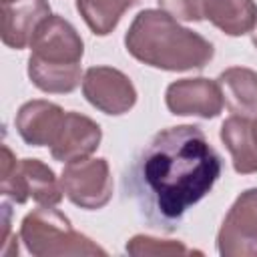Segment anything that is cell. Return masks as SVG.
Returning <instances> with one entry per match:
<instances>
[{"instance_id": "21", "label": "cell", "mask_w": 257, "mask_h": 257, "mask_svg": "<svg viewBox=\"0 0 257 257\" xmlns=\"http://www.w3.org/2000/svg\"><path fill=\"white\" fill-rule=\"evenodd\" d=\"M251 40H253V44H255V48H257V22H255V26H253V30H251Z\"/></svg>"}, {"instance_id": "1", "label": "cell", "mask_w": 257, "mask_h": 257, "mask_svg": "<svg viewBox=\"0 0 257 257\" xmlns=\"http://www.w3.org/2000/svg\"><path fill=\"white\" fill-rule=\"evenodd\" d=\"M223 171L219 153L197 124L159 131L137 155L128 175L143 215L165 231H175L183 215L199 203Z\"/></svg>"}, {"instance_id": "19", "label": "cell", "mask_w": 257, "mask_h": 257, "mask_svg": "<svg viewBox=\"0 0 257 257\" xmlns=\"http://www.w3.org/2000/svg\"><path fill=\"white\" fill-rule=\"evenodd\" d=\"M157 2L161 10L169 12L177 20H185V22L205 20L207 0H157Z\"/></svg>"}, {"instance_id": "9", "label": "cell", "mask_w": 257, "mask_h": 257, "mask_svg": "<svg viewBox=\"0 0 257 257\" xmlns=\"http://www.w3.org/2000/svg\"><path fill=\"white\" fill-rule=\"evenodd\" d=\"M167 108L179 116L215 118L223 110V92L217 80L211 78H181L167 86Z\"/></svg>"}, {"instance_id": "14", "label": "cell", "mask_w": 257, "mask_h": 257, "mask_svg": "<svg viewBox=\"0 0 257 257\" xmlns=\"http://www.w3.org/2000/svg\"><path fill=\"white\" fill-rule=\"evenodd\" d=\"M223 145L227 147L233 169L239 175H251L257 173V149L251 139V120L249 116L231 114L223 124L219 133Z\"/></svg>"}, {"instance_id": "17", "label": "cell", "mask_w": 257, "mask_h": 257, "mask_svg": "<svg viewBox=\"0 0 257 257\" xmlns=\"http://www.w3.org/2000/svg\"><path fill=\"white\" fill-rule=\"evenodd\" d=\"M82 76L84 74L80 70V64L78 66H50V64H42V62L28 58V78L42 92H50V94L72 92L80 84Z\"/></svg>"}, {"instance_id": "7", "label": "cell", "mask_w": 257, "mask_h": 257, "mask_svg": "<svg viewBox=\"0 0 257 257\" xmlns=\"http://www.w3.org/2000/svg\"><path fill=\"white\" fill-rule=\"evenodd\" d=\"M217 249L223 257H257V187L231 205L217 233Z\"/></svg>"}, {"instance_id": "18", "label": "cell", "mask_w": 257, "mask_h": 257, "mask_svg": "<svg viewBox=\"0 0 257 257\" xmlns=\"http://www.w3.org/2000/svg\"><path fill=\"white\" fill-rule=\"evenodd\" d=\"M126 253L135 255V257H143V255H193V253L201 255V251L189 249L181 241H167V239H157V237H149V235L131 237L126 243Z\"/></svg>"}, {"instance_id": "13", "label": "cell", "mask_w": 257, "mask_h": 257, "mask_svg": "<svg viewBox=\"0 0 257 257\" xmlns=\"http://www.w3.org/2000/svg\"><path fill=\"white\" fill-rule=\"evenodd\" d=\"M223 100L233 114H257V72L245 66L225 68L217 78Z\"/></svg>"}, {"instance_id": "12", "label": "cell", "mask_w": 257, "mask_h": 257, "mask_svg": "<svg viewBox=\"0 0 257 257\" xmlns=\"http://www.w3.org/2000/svg\"><path fill=\"white\" fill-rule=\"evenodd\" d=\"M48 16V0H16L2 4V42L14 50L30 46L36 28Z\"/></svg>"}, {"instance_id": "22", "label": "cell", "mask_w": 257, "mask_h": 257, "mask_svg": "<svg viewBox=\"0 0 257 257\" xmlns=\"http://www.w3.org/2000/svg\"><path fill=\"white\" fill-rule=\"evenodd\" d=\"M10 2H16V0H0V4H10Z\"/></svg>"}, {"instance_id": "11", "label": "cell", "mask_w": 257, "mask_h": 257, "mask_svg": "<svg viewBox=\"0 0 257 257\" xmlns=\"http://www.w3.org/2000/svg\"><path fill=\"white\" fill-rule=\"evenodd\" d=\"M64 110L50 100H28L24 102L14 118L20 139L30 147H50L62 126Z\"/></svg>"}, {"instance_id": "10", "label": "cell", "mask_w": 257, "mask_h": 257, "mask_svg": "<svg viewBox=\"0 0 257 257\" xmlns=\"http://www.w3.org/2000/svg\"><path fill=\"white\" fill-rule=\"evenodd\" d=\"M102 131L98 122L80 112H66L62 126L50 145V155L60 163L88 159L100 145Z\"/></svg>"}, {"instance_id": "16", "label": "cell", "mask_w": 257, "mask_h": 257, "mask_svg": "<svg viewBox=\"0 0 257 257\" xmlns=\"http://www.w3.org/2000/svg\"><path fill=\"white\" fill-rule=\"evenodd\" d=\"M141 0H76V10L96 36L110 34L122 14Z\"/></svg>"}, {"instance_id": "2", "label": "cell", "mask_w": 257, "mask_h": 257, "mask_svg": "<svg viewBox=\"0 0 257 257\" xmlns=\"http://www.w3.org/2000/svg\"><path fill=\"white\" fill-rule=\"evenodd\" d=\"M124 46L139 62L169 72L205 68L215 54L207 38L157 8H147L135 16L124 34Z\"/></svg>"}, {"instance_id": "5", "label": "cell", "mask_w": 257, "mask_h": 257, "mask_svg": "<svg viewBox=\"0 0 257 257\" xmlns=\"http://www.w3.org/2000/svg\"><path fill=\"white\" fill-rule=\"evenodd\" d=\"M64 197L86 211L102 209L112 197V177L106 159H80L66 163L60 175Z\"/></svg>"}, {"instance_id": "20", "label": "cell", "mask_w": 257, "mask_h": 257, "mask_svg": "<svg viewBox=\"0 0 257 257\" xmlns=\"http://www.w3.org/2000/svg\"><path fill=\"white\" fill-rule=\"evenodd\" d=\"M251 139H253V145H255V149H257V114H255V118L251 120Z\"/></svg>"}, {"instance_id": "4", "label": "cell", "mask_w": 257, "mask_h": 257, "mask_svg": "<svg viewBox=\"0 0 257 257\" xmlns=\"http://www.w3.org/2000/svg\"><path fill=\"white\" fill-rule=\"evenodd\" d=\"M4 197L14 203L28 199L38 205H58L62 201V187L54 171L38 159H16L8 145H2V185Z\"/></svg>"}, {"instance_id": "15", "label": "cell", "mask_w": 257, "mask_h": 257, "mask_svg": "<svg viewBox=\"0 0 257 257\" xmlns=\"http://www.w3.org/2000/svg\"><path fill=\"white\" fill-rule=\"evenodd\" d=\"M205 20L227 36H243L257 22V4L253 0H207Z\"/></svg>"}, {"instance_id": "6", "label": "cell", "mask_w": 257, "mask_h": 257, "mask_svg": "<svg viewBox=\"0 0 257 257\" xmlns=\"http://www.w3.org/2000/svg\"><path fill=\"white\" fill-rule=\"evenodd\" d=\"M30 56L50 66H78L84 54V42L76 28L58 14H50L40 22L32 40Z\"/></svg>"}, {"instance_id": "3", "label": "cell", "mask_w": 257, "mask_h": 257, "mask_svg": "<svg viewBox=\"0 0 257 257\" xmlns=\"http://www.w3.org/2000/svg\"><path fill=\"white\" fill-rule=\"evenodd\" d=\"M20 239L28 253L36 257L106 255V251L90 237L74 231L68 217L54 209V205H42L24 215L20 223Z\"/></svg>"}, {"instance_id": "8", "label": "cell", "mask_w": 257, "mask_h": 257, "mask_svg": "<svg viewBox=\"0 0 257 257\" xmlns=\"http://www.w3.org/2000/svg\"><path fill=\"white\" fill-rule=\"evenodd\" d=\"M84 98L104 114H124L137 102V88L131 78L112 66H90L82 76Z\"/></svg>"}]
</instances>
